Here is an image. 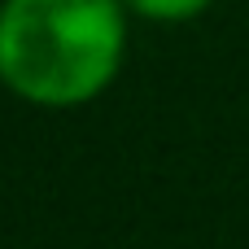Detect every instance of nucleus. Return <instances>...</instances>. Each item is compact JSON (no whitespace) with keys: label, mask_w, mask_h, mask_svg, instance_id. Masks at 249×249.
Returning a JSON list of instances; mask_svg holds the SVG:
<instances>
[{"label":"nucleus","mask_w":249,"mask_h":249,"mask_svg":"<svg viewBox=\"0 0 249 249\" xmlns=\"http://www.w3.org/2000/svg\"><path fill=\"white\" fill-rule=\"evenodd\" d=\"M214 0H127L131 13L149 18V22H193L210 9Z\"/></svg>","instance_id":"2"},{"label":"nucleus","mask_w":249,"mask_h":249,"mask_svg":"<svg viewBox=\"0 0 249 249\" xmlns=\"http://www.w3.org/2000/svg\"><path fill=\"white\" fill-rule=\"evenodd\" d=\"M127 57L123 0H4L0 83L31 105H83L101 96Z\"/></svg>","instance_id":"1"}]
</instances>
